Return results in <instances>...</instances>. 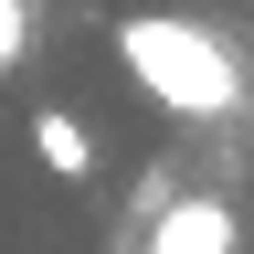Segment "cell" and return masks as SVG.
<instances>
[{"mask_svg": "<svg viewBox=\"0 0 254 254\" xmlns=\"http://www.w3.org/2000/svg\"><path fill=\"white\" fill-rule=\"evenodd\" d=\"M117 64H127V85L148 95L159 117H233L244 106V53L222 43L212 21H190V11H127L117 21Z\"/></svg>", "mask_w": 254, "mask_h": 254, "instance_id": "cell-1", "label": "cell"}, {"mask_svg": "<svg viewBox=\"0 0 254 254\" xmlns=\"http://www.w3.org/2000/svg\"><path fill=\"white\" fill-rule=\"evenodd\" d=\"M138 254H233V201H222V190H180V201H159V222H148Z\"/></svg>", "mask_w": 254, "mask_h": 254, "instance_id": "cell-2", "label": "cell"}, {"mask_svg": "<svg viewBox=\"0 0 254 254\" xmlns=\"http://www.w3.org/2000/svg\"><path fill=\"white\" fill-rule=\"evenodd\" d=\"M32 148H43L53 180H85V170H95V138H85L74 106H32Z\"/></svg>", "mask_w": 254, "mask_h": 254, "instance_id": "cell-3", "label": "cell"}, {"mask_svg": "<svg viewBox=\"0 0 254 254\" xmlns=\"http://www.w3.org/2000/svg\"><path fill=\"white\" fill-rule=\"evenodd\" d=\"M21 43H32V0H0V74L21 64Z\"/></svg>", "mask_w": 254, "mask_h": 254, "instance_id": "cell-4", "label": "cell"}]
</instances>
